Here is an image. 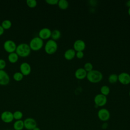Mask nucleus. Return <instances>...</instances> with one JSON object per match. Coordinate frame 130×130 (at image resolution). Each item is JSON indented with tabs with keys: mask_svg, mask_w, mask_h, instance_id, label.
Wrapping results in <instances>:
<instances>
[{
	"mask_svg": "<svg viewBox=\"0 0 130 130\" xmlns=\"http://www.w3.org/2000/svg\"><path fill=\"white\" fill-rule=\"evenodd\" d=\"M3 47L6 52L11 53L15 52L17 45L14 41L11 40H8L4 42Z\"/></svg>",
	"mask_w": 130,
	"mask_h": 130,
	"instance_id": "obj_6",
	"label": "nucleus"
},
{
	"mask_svg": "<svg viewBox=\"0 0 130 130\" xmlns=\"http://www.w3.org/2000/svg\"><path fill=\"white\" fill-rule=\"evenodd\" d=\"M98 118L102 121L105 122L108 121L110 118V113L106 108L100 109L97 113Z\"/></svg>",
	"mask_w": 130,
	"mask_h": 130,
	"instance_id": "obj_5",
	"label": "nucleus"
},
{
	"mask_svg": "<svg viewBox=\"0 0 130 130\" xmlns=\"http://www.w3.org/2000/svg\"><path fill=\"white\" fill-rule=\"evenodd\" d=\"M45 2L49 5H57L58 0H46Z\"/></svg>",
	"mask_w": 130,
	"mask_h": 130,
	"instance_id": "obj_29",
	"label": "nucleus"
},
{
	"mask_svg": "<svg viewBox=\"0 0 130 130\" xmlns=\"http://www.w3.org/2000/svg\"><path fill=\"white\" fill-rule=\"evenodd\" d=\"M13 114L14 119H15L16 120H21L23 115L22 112L19 110L15 111L13 113Z\"/></svg>",
	"mask_w": 130,
	"mask_h": 130,
	"instance_id": "obj_24",
	"label": "nucleus"
},
{
	"mask_svg": "<svg viewBox=\"0 0 130 130\" xmlns=\"http://www.w3.org/2000/svg\"><path fill=\"white\" fill-rule=\"evenodd\" d=\"M24 128L27 130H32L37 126L36 120L31 117H27L23 120Z\"/></svg>",
	"mask_w": 130,
	"mask_h": 130,
	"instance_id": "obj_8",
	"label": "nucleus"
},
{
	"mask_svg": "<svg viewBox=\"0 0 130 130\" xmlns=\"http://www.w3.org/2000/svg\"><path fill=\"white\" fill-rule=\"evenodd\" d=\"M32 130H41V129H40L39 127L37 126V127H36L35 128H34Z\"/></svg>",
	"mask_w": 130,
	"mask_h": 130,
	"instance_id": "obj_34",
	"label": "nucleus"
},
{
	"mask_svg": "<svg viewBox=\"0 0 130 130\" xmlns=\"http://www.w3.org/2000/svg\"><path fill=\"white\" fill-rule=\"evenodd\" d=\"M84 56V53L83 51L76 52V57L78 59H81Z\"/></svg>",
	"mask_w": 130,
	"mask_h": 130,
	"instance_id": "obj_30",
	"label": "nucleus"
},
{
	"mask_svg": "<svg viewBox=\"0 0 130 130\" xmlns=\"http://www.w3.org/2000/svg\"><path fill=\"white\" fill-rule=\"evenodd\" d=\"M57 5L58 7L61 10H66L69 7V2L66 0L58 1Z\"/></svg>",
	"mask_w": 130,
	"mask_h": 130,
	"instance_id": "obj_20",
	"label": "nucleus"
},
{
	"mask_svg": "<svg viewBox=\"0 0 130 130\" xmlns=\"http://www.w3.org/2000/svg\"><path fill=\"white\" fill-rule=\"evenodd\" d=\"M61 37V32L58 29H54L51 31V38L54 41L58 40Z\"/></svg>",
	"mask_w": 130,
	"mask_h": 130,
	"instance_id": "obj_19",
	"label": "nucleus"
},
{
	"mask_svg": "<svg viewBox=\"0 0 130 130\" xmlns=\"http://www.w3.org/2000/svg\"><path fill=\"white\" fill-rule=\"evenodd\" d=\"M86 44L85 42L81 39L76 40L73 44V49L76 51H83L85 49Z\"/></svg>",
	"mask_w": 130,
	"mask_h": 130,
	"instance_id": "obj_12",
	"label": "nucleus"
},
{
	"mask_svg": "<svg viewBox=\"0 0 130 130\" xmlns=\"http://www.w3.org/2000/svg\"><path fill=\"white\" fill-rule=\"evenodd\" d=\"M108 123L105 122H104V123L102 125V128L103 129H106V128L108 127Z\"/></svg>",
	"mask_w": 130,
	"mask_h": 130,
	"instance_id": "obj_31",
	"label": "nucleus"
},
{
	"mask_svg": "<svg viewBox=\"0 0 130 130\" xmlns=\"http://www.w3.org/2000/svg\"><path fill=\"white\" fill-rule=\"evenodd\" d=\"M108 81L111 84H114L116 83L118 80V75L116 74H111L108 77Z\"/></svg>",
	"mask_w": 130,
	"mask_h": 130,
	"instance_id": "obj_23",
	"label": "nucleus"
},
{
	"mask_svg": "<svg viewBox=\"0 0 130 130\" xmlns=\"http://www.w3.org/2000/svg\"><path fill=\"white\" fill-rule=\"evenodd\" d=\"M129 75H130V74H129Z\"/></svg>",
	"mask_w": 130,
	"mask_h": 130,
	"instance_id": "obj_38",
	"label": "nucleus"
},
{
	"mask_svg": "<svg viewBox=\"0 0 130 130\" xmlns=\"http://www.w3.org/2000/svg\"><path fill=\"white\" fill-rule=\"evenodd\" d=\"M1 119L5 123H10L14 120L13 113L10 111H5L1 114Z\"/></svg>",
	"mask_w": 130,
	"mask_h": 130,
	"instance_id": "obj_9",
	"label": "nucleus"
},
{
	"mask_svg": "<svg viewBox=\"0 0 130 130\" xmlns=\"http://www.w3.org/2000/svg\"><path fill=\"white\" fill-rule=\"evenodd\" d=\"M23 75L20 72H15L13 75V79L16 81H20L23 78Z\"/></svg>",
	"mask_w": 130,
	"mask_h": 130,
	"instance_id": "obj_25",
	"label": "nucleus"
},
{
	"mask_svg": "<svg viewBox=\"0 0 130 130\" xmlns=\"http://www.w3.org/2000/svg\"><path fill=\"white\" fill-rule=\"evenodd\" d=\"M31 70L30 65L28 62H23L20 66V72L23 76H27L29 75L31 72Z\"/></svg>",
	"mask_w": 130,
	"mask_h": 130,
	"instance_id": "obj_14",
	"label": "nucleus"
},
{
	"mask_svg": "<svg viewBox=\"0 0 130 130\" xmlns=\"http://www.w3.org/2000/svg\"><path fill=\"white\" fill-rule=\"evenodd\" d=\"M103 78V74L99 71L92 70L87 74L86 78L91 83H98L101 82Z\"/></svg>",
	"mask_w": 130,
	"mask_h": 130,
	"instance_id": "obj_1",
	"label": "nucleus"
},
{
	"mask_svg": "<svg viewBox=\"0 0 130 130\" xmlns=\"http://www.w3.org/2000/svg\"><path fill=\"white\" fill-rule=\"evenodd\" d=\"M44 42L39 37H35L33 38L30 41L29 46L31 50L33 51L40 50L43 46Z\"/></svg>",
	"mask_w": 130,
	"mask_h": 130,
	"instance_id": "obj_4",
	"label": "nucleus"
},
{
	"mask_svg": "<svg viewBox=\"0 0 130 130\" xmlns=\"http://www.w3.org/2000/svg\"><path fill=\"white\" fill-rule=\"evenodd\" d=\"M12 22L10 20L8 19H6L3 21L2 22V25L1 26L2 27L5 29H9V28H11L12 26Z\"/></svg>",
	"mask_w": 130,
	"mask_h": 130,
	"instance_id": "obj_21",
	"label": "nucleus"
},
{
	"mask_svg": "<svg viewBox=\"0 0 130 130\" xmlns=\"http://www.w3.org/2000/svg\"><path fill=\"white\" fill-rule=\"evenodd\" d=\"M8 130H10V129H8Z\"/></svg>",
	"mask_w": 130,
	"mask_h": 130,
	"instance_id": "obj_37",
	"label": "nucleus"
},
{
	"mask_svg": "<svg viewBox=\"0 0 130 130\" xmlns=\"http://www.w3.org/2000/svg\"><path fill=\"white\" fill-rule=\"evenodd\" d=\"M6 66V62L3 59H0V70H4Z\"/></svg>",
	"mask_w": 130,
	"mask_h": 130,
	"instance_id": "obj_28",
	"label": "nucleus"
},
{
	"mask_svg": "<svg viewBox=\"0 0 130 130\" xmlns=\"http://www.w3.org/2000/svg\"><path fill=\"white\" fill-rule=\"evenodd\" d=\"M51 30L47 27L42 28L39 31V37L41 39L47 40L51 37Z\"/></svg>",
	"mask_w": 130,
	"mask_h": 130,
	"instance_id": "obj_13",
	"label": "nucleus"
},
{
	"mask_svg": "<svg viewBox=\"0 0 130 130\" xmlns=\"http://www.w3.org/2000/svg\"><path fill=\"white\" fill-rule=\"evenodd\" d=\"M125 5H126L127 7H128V8L130 7V0L126 1V3H125Z\"/></svg>",
	"mask_w": 130,
	"mask_h": 130,
	"instance_id": "obj_33",
	"label": "nucleus"
},
{
	"mask_svg": "<svg viewBox=\"0 0 130 130\" xmlns=\"http://www.w3.org/2000/svg\"><path fill=\"white\" fill-rule=\"evenodd\" d=\"M129 97H130V90H129Z\"/></svg>",
	"mask_w": 130,
	"mask_h": 130,
	"instance_id": "obj_36",
	"label": "nucleus"
},
{
	"mask_svg": "<svg viewBox=\"0 0 130 130\" xmlns=\"http://www.w3.org/2000/svg\"><path fill=\"white\" fill-rule=\"evenodd\" d=\"M100 92H101V93L103 95L107 96L110 93V89L109 86H108L107 85H104L101 87Z\"/></svg>",
	"mask_w": 130,
	"mask_h": 130,
	"instance_id": "obj_22",
	"label": "nucleus"
},
{
	"mask_svg": "<svg viewBox=\"0 0 130 130\" xmlns=\"http://www.w3.org/2000/svg\"><path fill=\"white\" fill-rule=\"evenodd\" d=\"M14 130H22L24 128V122L22 120H16L13 125Z\"/></svg>",
	"mask_w": 130,
	"mask_h": 130,
	"instance_id": "obj_17",
	"label": "nucleus"
},
{
	"mask_svg": "<svg viewBox=\"0 0 130 130\" xmlns=\"http://www.w3.org/2000/svg\"><path fill=\"white\" fill-rule=\"evenodd\" d=\"M57 48L58 45L56 42L52 39H50L46 42L45 45L44 50L47 54H53L56 52Z\"/></svg>",
	"mask_w": 130,
	"mask_h": 130,
	"instance_id": "obj_3",
	"label": "nucleus"
},
{
	"mask_svg": "<svg viewBox=\"0 0 130 130\" xmlns=\"http://www.w3.org/2000/svg\"><path fill=\"white\" fill-rule=\"evenodd\" d=\"M107 96L101 93L97 94L94 98V103L97 107H102L107 104Z\"/></svg>",
	"mask_w": 130,
	"mask_h": 130,
	"instance_id": "obj_7",
	"label": "nucleus"
},
{
	"mask_svg": "<svg viewBox=\"0 0 130 130\" xmlns=\"http://www.w3.org/2000/svg\"><path fill=\"white\" fill-rule=\"evenodd\" d=\"M31 49L28 44L26 43H21L17 46L15 52L19 56L25 57L29 55Z\"/></svg>",
	"mask_w": 130,
	"mask_h": 130,
	"instance_id": "obj_2",
	"label": "nucleus"
},
{
	"mask_svg": "<svg viewBox=\"0 0 130 130\" xmlns=\"http://www.w3.org/2000/svg\"><path fill=\"white\" fill-rule=\"evenodd\" d=\"M118 81L123 85H128L130 83V75L126 72H122L118 75Z\"/></svg>",
	"mask_w": 130,
	"mask_h": 130,
	"instance_id": "obj_10",
	"label": "nucleus"
},
{
	"mask_svg": "<svg viewBox=\"0 0 130 130\" xmlns=\"http://www.w3.org/2000/svg\"><path fill=\"white\" fill-rule=\"evenodd\" d=\"M4 29L2 27V26L1 25H0V36H2L4 32Z\"/></svg>",
	"mask_w": 130,
	"mask_h": 130,
	"instance_id": "obj_32",
	"label": "nucleus"
},
{
	"mask_svg": "<svg viewBox=\"0 0 130 130\" xmlns=\"http://www.w3.org/2000/svg\"><path fill=\"white\" fill-rule=\"evenodd\" d=\"M10 78L8 74L4 70H0V85L5 86L10 82Z\"/></svg>",
	"mask_w": 130,
	"mask_h": 130,
	"instance_id": "obj_11",
	"label": "nucleus"
},
{
	"mask_svg": "<svg viewBox=\"0 0 130 130\" xmlns=\"http://www.w3.org/2000/svg\"><path fill=\"white\" fill-rule=\"evenodd\" d=\"M93 65L91 62H87L84 65V70L88 73L93 70Z\"/></svg>",
	"mask_w": 130,
	"mask_h": 130,
	"instance_id": "obj_26",
	"label": "nucleus"
},
{
	"mask_svg": "<svg viewBox=\"0 0 130 130\" xmlns=\"http://www.w3.org/2000/svg\"><path fill=\"white\" fill-rule=\"evenodd\" d=\"M87 72L83 68H79L75 72V76L78 80H82L86 78Z\"/></svg>",
	"mask_w": 130,
	"mask_h": 130,
	"instance_id": "obj_15",
	"label": "nucleus"
},
{
	"mask_svg": "<svg viewBox=\"0 0 130 130\" xmlns=\"http://www.w3.org/2000/svg\"><path fill=\"white\" fill-rule=\"evenodd\" d=\"M26 4L29 8H33L37 6V2L36 0H27Z\"/></svg>",
	"mask_w": 130,
	"mask_h": 130,
	"instance_id": "obj_27",
	"label": "nucleus"
},
{
	"mask_svg": "<svg viewBox=\"0 0 130 130\" xmlns=\"http://www.w3.org/2000/svg\"><path fill=\"white\" fill-rule=\"evenodd\" d=\"M76 56V51L73 49H68L64 53V57L68 60L73 59Z\"/></svg>",
	"mask_w": 130,
	"mask_h": 130,
	"instance_id": "obj_16",
	"label": "nucleus"
},
{
	"mask_svg": "<svg viewBox=\"0 0 130 130\" xmlns=\"http://www.w3.org/2000/svg\"><path fill=\"white\" fill-rule=\"evenodd\" d=\"M19 58V56L17 55V54L14 52L11 53H9L8 56V59L9 61L11 63H14L16 62Z\"/></svg>",
	"mask_w": 130,
	"mask_h": 130,
	"instance_id": "obj_18",
	"label": "nucleus"
},
{
	"mask_svg": "<svg viewBox=\"0 0 130 130\" xmlns=\"http://www.w3.org/2000/svg\"><path fill=\"white\" fill-rule=\"evenodd\" d=\"M127 12H128V15L130 16V7L128 8V11H127Z\"/></svg>",
	"mask_w": 130,
	"mask_h": 130,
	"instance_id": "obj_35",
	"label": "nucleus"
}]
</instances>
